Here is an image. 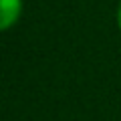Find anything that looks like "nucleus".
<instances>
[{
	"mask_svg": "<svg viewBox=\"0 0 121 121\" xmlns=\"http://www.w3.org/2000/svg\"><path fill=\"white\" fill-rule=\"evenodd\" d=\"M115 20H117V28L121 30V0H119V6H117V14H115Z\"/></svg>",
	"mask_w": 121,
	"mask_h": 121,
	"instance_id": "2",
	"label": "nucleus"
},
{
	"mask_svg": "<svg viewBox=\"0 0 121 121\" xmlns=\"http://www.w3.org/2000/svg\"><path fill=\"white\" fill-rule=\"evenodd\" d=\"M24 10V0H0V28L10 30L18 24Z\"/></svg>",
	"mask_w": 121,
	"mask_h": 121,
	"instance_id": "1",
	"label": "nucleus"
}]
</instances>
